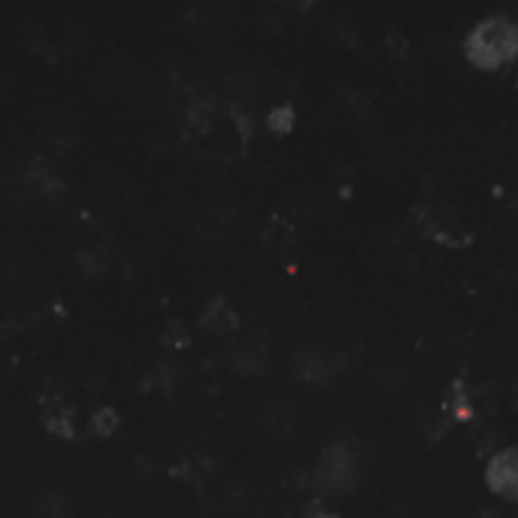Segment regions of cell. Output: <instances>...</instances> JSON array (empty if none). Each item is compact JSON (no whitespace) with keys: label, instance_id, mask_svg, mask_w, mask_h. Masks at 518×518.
Segmentation results:
<instances>
[{"label":"cell","instance_id":"6da1fadb","mask_svg":"<svg viewBox=\"0 0 518 518\" xmlns=\"http://www.w3.org/2000/svg\"><path fill=\"white\" fill-rule=\"evenodd\" d=\"M464 55L479 70H500L503 64L518 58V25H512L503 16L482 19L470 31L464 43Z\"/></svg>","mask_w":518,"mask_h":518},{"label":"cell","instance_id":"7a4b0ae2","mask_svg":"<svg viewBox=\"0 0 518 518\" xmlns=\"http://www.w3.org/2000/svg\"><path fill=\"white\" fill-rule=\"evenodd\" d=\"M358 482V455L349 443H331L322 452L316 485L322 494H349Z\"/></svg>","mask_w":518,"mask_h":518},{"label":"cell","instance_id":"3957f363","mask_svg":"<svg viewBox=\"0 0 518 518\" xmlns=\"http://www.w3.org/2000/svg\"><path fill=\"white\" fill-rule=\"evenodd\" d=\"M485 479H488L491 491H497L509 500H518V446L497 452L488 464Z\"/></svg>","mask_w":518,"mask_h":518},{"label":"cell","instance_id":"277c9868","mask_svg":"<svg viewBox=\"0 0 518 518\" xmlns=\"http://www.w3.org/2000/svg\"><path fill=\"white\" fill-rule=\"evenodd\" d=\"M346 355L334 352V349H316V352H309L300 358V376L306 382H328L334 379L337 373L346 370Z\"/></svg>","mask_w":518,"mask_h":518},{"label":"cell","instance_id":"5b68a950","mask_svg":"<svg viewBox=\"0 0 518 518\" xmlns=\"http://www.w3.org/2000/svg\"><path fill=\"white\" fill-rule=\"evenodd\" d=\"M200 325L210 331V334H219V337H228L240 328V316L234 313V309L225 303V300H213L210 306L203 309L200 316Z\"/></svg>","mask_w":518,"mask_h":518},{"label":"cell","instance_id":"8992f818","mask_svg":"<svg viewBox=\"0 0 518 518\" xmlns=\"http://www.w3.org/2000/svg\"><path fill=\"white\" fill-rule=\"evenodd\" d=\"M237 361V370L240 373H261L264 364H267V346L261 340H249L240 346V352L234 355Z\"/></svg>","mask_w":518,"mask_h":518},{"label":"cell","instance_id":"52a82bcc","mask_svg":"<svg viewBox=\"0 0 518 518\" xmlns=\"http://www.w3.org/2000/svg\"><path fill=\"white\" fill-rule=\"evenodd\" d=\"M264 243H267V249H270V252L285 255V252L294 246V231H291V225H288V222H282V219H273V222H270V228L264 231Z\"/></svg>","mask_w":518,"mask_h":518},{"label":"cell","instance_id":"ba28073f","mask_svg":"<svg viewBox=\"0 0 518 518\" xmlns=\"http://www.w3.org/2000/svg\"><path fill=\"white\" fill-rule=\"evenodd\" d=\"M46 431L55 434V437H73V412L58 406V409H49L46 412Z\"/></svg>","mask_w":518,"mask_h":518},{"label":"cell","instance_id":"9c48e42d","mask_svg":"<svg viewBox=\"0 0 518 518\" xmlns=\"http://www.w3.org/2000/svg\"><path fill=\"white\" fill-rule=\"evenodd\" d=\"M119 431V412L116 409H110V406H103V409H97L94 412V419H91V434H97V437H113Z\"/></svg>","mask_w":518,"mask_h":518},{"label":"cell","instance_id":"30bf717a","mask_svg":"<svg viewBox=\"0 0 518 518\" xmlns=\"http://www.w3.org/2000/svg\"><path fill=\"white\" fill-rule=\"evenodd\" d=\"M267 128H270L273 134H288V131L294 128V107H288V103H282V107L270 110V116H267Z\"/></svg>","mask_w":518,"mask_h":518},{"label":"cell","instance_id":"8fae6325","mask_svg":"<svg viewBox=\"0 0 518 518\" xmlns=\"http://www.w3.org/2000/svg\"><path fill=\"white\" fill-rule=\"evenodd\" d=\"M188 331H185V325L182 322H167V328H164V343L167 346H188Z\"/></svg>","mask_w":518,"mask_h":518},{"label":"cell","instance_id":"7c38bea8","mask_svg":"<svg viewBox=\"0 0 518 518\" xmlns=\"http://www.w3.org/2000/svg\"><path fill=\"white\" fill-rule=\"evenodd\" d=\"M188 125H191V131H206V125H210V110H206V107H191L188 110Z\"/></svg>","mask_w":518,"mask_h":518},{"label":"cell","instance_id":"4fadbf2b","mask_svg":"<svg viewBox=\"0 0 518 518\" xmlns=\"http://www.w3.org/2000/svg\"><path fill=\"white\" fill-rule=\"evenodd\" d=\"M79 264H82L88 273H100V270H103V258H100V252H82V255H79Z\"/></svg>","mask_w":518,"mask_h":518},{"label":"cell","instance_id":"5bb4252c","mask_svg":"<svg viewBox=\"0 0 518 518\" xmlns=\"http://www.w3.org/2000/svg\"><path fill=\"white\" fill-rule=\"evenodd\" d=\"M306 518H340V515H337L334 509H328V506H319V503H316V506H309V509H306Z\"/></svg>","mask_w":518,"mask_h":518}]
</instances>
